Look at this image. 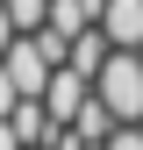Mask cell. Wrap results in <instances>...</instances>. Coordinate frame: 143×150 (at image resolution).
Returning <instances> with one entry per match:
<instances>
[{
  "instance_id": "6da1fadb",
  "label": "cell",
  "mask_w": 143,
  "mask_h": 150,
  "mask_svg": "<svg viewBox=\"0 0 143 150\" xmlns=\"http://www.w3.org/2000/svg\"><path fill=\"white\" fill-rule=\"evenodd\" d=\"M43 100H50V115L72 129V122H79V107L93 100V79H86L79 64H57V79H50V93H43Z\"/></svg>"
},
{
  "instance_id": "7a4b0ae2",
  "label": "cell",
  "mask_w": 143,
  "mask_h": 150,
  "mask_svg": "<svg viewBox=\"0 0 143 150\" xmlns=\"http://www.w3.org/2000/svg\"><path fill=\"white\" fill-rule=\"evenodd\" d=\"M107 57H115V36H107L100 22H93V29H79V36H72V50H64V64H79L86 79H100V64H107Z\"/></svg>"
},
{
  "instance_id": "3957f363",
  "label": "cell",
  "mask_w": 143,
  "mask_h": 150,
  "mask_svg": "<svg viewBox=\"0 0 143 150\" xmlns=\"http://www.w3.org/2000/svg\"><path fill=\"white\" fill-rule=\"evenodd\" d=\"M100 29L115 36V50H143V0H107Z\"/></svg>"
},
{
  "instance_id": "277c9868",
  "label": "cell",
  "mask_w": 143,
  "mask_h": 150,
  "mask_svg": "<svg viewBox=\"0 0 143 150\" xmlns=\"http://www.w3.org/2000/svg\"><path fill=\"white\" fill-rule=\"evenodd\" d=\"M7 7H14V22H22V36L50 22V0H7Z\"/></svg>"
},
{
  "instance_id": "5b68a950",
  "label": "cell",
  "mask_w": 143,
  "mask_h": 150,
  "mask_svg": "<svg viewBox=\"0 0 143 150\" xmlns=\"http://www.w3.org/2000/svg\"><path fill=\"white\" fill-rule=\"evenodd\" d=\"M14 36H22V22H14V7H7V0H0V57H7V50H14Z\"/></svg>"
},
{
  "instance_id": "8992f818",
  "label": "cell",
  "mask_w": 143,
  "mask_h": 150,
  "mask_svg": "<svg viewBox=\"0 0 143 150\" xmlns=\"http://www.w3.org/2000/svg\"><path fill=\"white\" fill-rule=\"evenodd\" d=\"M14 107H22V86L7 79V64H0V115H14Z\"/></svg>"
},
{
  "instance_id": "52a82bcc",
  "label": "cell",
  "mask_w": 143,
  "mask_h": 150,
  "mask_svg": "<svg viewBox=\"0 0 143 150\" xmlns=\"http://www.w3.org/2000/svg\"><path fill=\"white\" fill-rule=\"evenodd\" d=\"M0 150H22V129H14L7 115H0Z\"/></svg>"
},
{
  "instance_id": "ba28073f",
  "label": "cell",
  "mask_w": 143,
  "mask_h": 150,
  "mask_svg": "<svg viewBox=\"0 0 143 150\" xmlns=\"http://www.w3.org/2000/svg\"><path fill=\"white\" fill-rule=\"evenodd\" d=\"M22 150H50V143H22Z\"/></svg>"
}]
</instances>
